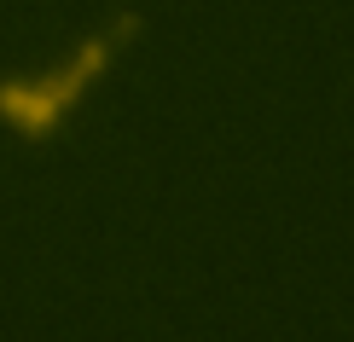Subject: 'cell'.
<instances>
[{
  "mask_svg": "<svg viewBox=\"0 0 354 342\" xmlns=\"http://www.w3.org/2000/svg\"><path fill=\"white\" fill-rule=\"evenodd\" d=\"M134 35H140V12H116V18L105 29H93L58 70H41V76H0V128L29 140V145H47L53 133L76 116L82 93L116 64V53Z\"/></svg>",
  "mask_w": 354,
  "mask_h": 342,
  "instance_id": "obj_1",
  "label": "cell"
}]
</instances>
